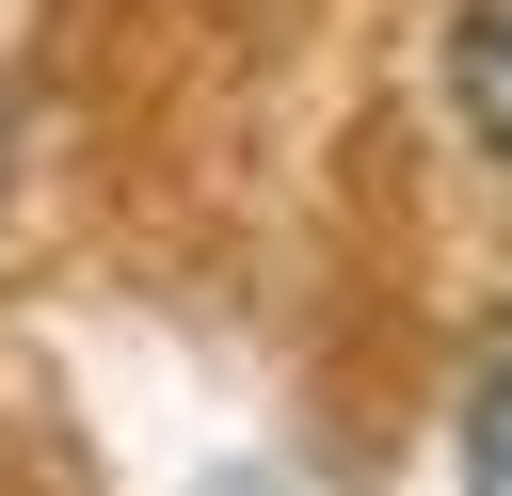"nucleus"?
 <instances>
[{"label": "nucleus", "mask_w": 512, "mask_h": 496, "mask_svg": "<svg viewBox=\"0 0 512 496\" xmlns=\"http://www.w3.org/2000/svg\"><path fill=\"white\" fill-rule=\"evenodd\" d=\"M464 496H512V368L464 400Z\"/></svg>", "instance_id": "f03ea898"}, {"label": "nucleus", "mask_w": 512, "mask_h": 496, "mask_svg": "<svg viewBox=\"0 0 512 496\" xmlns=\"http://www.w3.org/2000/svg\"><path fill=\"white\" fill-rule=\"evenodd\" d=\"M448 112H464V144L512 176V0H464V16H448Z\"/></svg>", "instance_id": "f257e3e1"}]
</instances>
